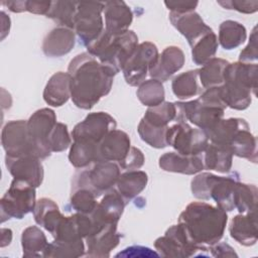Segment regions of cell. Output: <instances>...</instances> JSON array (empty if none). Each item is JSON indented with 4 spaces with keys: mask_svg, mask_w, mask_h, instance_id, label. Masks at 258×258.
Returning <instances> with one entry per match:
<instances>
[{
    "mask_svg": "<svg viewBox=\"0 0 258 258\" xmlns=\"http://www.w3.org/2000/svg\"><path fill=\"white\" fill-rule=\"evenodd\" d=\"M71 98L80 109H92L111 91L116 74L88 52L76 55L69 64Z\"/></svg>",
    "mask_w": 258,
    "mask_h": 258,
    "instance_id": "1",
    "label": "cell"
},
{
    "mask_svg": "<svg viewBox=\"0 0 258 258\" xmlns=\"http://www.w3.org/2000/svg\"><path fill=\"white\" fill-rule=\"evenodd\" d=\"M227 222V212L205 202L188 204L178 217V224L190 242L204 251L220 242Z\"/></svg>",
    "mask_w": 258,
    "mask_h": 258,
    "instance_id": "2",
    "label": "cell"
},
{
    "mask_svg": "<svg viewBox=\"0 0 258 258\" xmlns=\"http://www.w3.org/2000/svg\"><path fill=\"white\" fill-rule=\"evenodd\" d=\"M257 63L236 61L228 63L224 71V82L219 87L222 101L234 110H245L257 91Z\"/></svg>",
    "mask_w": 258,
    "mask_h": 258,
    "instance_id": "3",
    "label": "cell"
},
{
    "mask_svg": "<svg viewBox=\"0 0 258 258\" xmlns=\"http://www.w3.org/2000/svg\"><path fill=\"white\" fill-rule=\"evenodd\" d=\"M138 44V36L133 30L112 35L104 29L101 35L87 46V50L117 75L123 70Z\"/></svg>",
    "mask_w": 258,
    "mask_h": 258,
    "instance_id": "4",
    "label": "cell"
},
{
    "mask_svg": "<svg viewBox=\"0 0 258 258\" xmlns=\"http://www.w3.org/2000/svg\"><path fill=\"white\" fill-rule=\"evenodd\" d=\"M176 117L174 121H185L207 131L224 117L227 108L221 99L219 87L205 90L201 96L191 101L175 102Z\"/></svg>",
    "mask_w": 258,
    "mask_h": 258,
    "instance_id": "5",
    "label": "cell"
},
{
    "mask_svg": "<svg viewBox=\"0 0 258 258\" xmlns=\"http://www.w3.org/2000/svg\"><path fill=\"white\" fill-rule=\"evenodd\" d=\"M239 181V174L233 172L227 176H218L211 172H203L191 179L192 196L202 201L214 200L219 208L231 212L234 208V189Z\"/></svg>",
    "mask_w": 258,
    "mask_h": 258,
    "instance_id": "6",
    "label": "cell"
},
{
    "mask_svg": "<svg viewBox=\"0 0 258 258\" xmlns=\"http://www.w3.org/2000/svg\"><path fill=\"white\" fill-rule=\"evenodd\" d=\"M120 174L118 163L105 160L97 161L86 168L80 169L74 175L72 190L88 188L98 198L114 188Z\"/></svg>",
    "mask_w": 258,
    "mask_h": 258,
    "instance_id": "7",
    "label": "cell"
},
{
    "mask_svg": "<svg viewBox=\"0 0 258 258\" xmlns=\"http://www.w3.org/2000/svg\"><path fill=\"white\" fill-rule=\"evenodd\" d=\"M105 3L99 1H77L73 30L86 47L104 31L103 10Z\"/></svg>",
    "mask_w": 258,
    "mask_h": 258,
    "instance_id": "8",
    "label": "cell"
},
{
    "mask_svg": "<svg viewBox=\"0 0 258 258\" xmlns=\"http://www.w3.org/2000/svg\"><path fill=\"white\" fill-rule=\"evenodd\" d=\"M35 187L27 181L13 178L9 188L1 199V222L6 220L22 219L33 212L36 204Z\"/></svg>",
    "mask_w": 258,
    "mask_h": 258,
    "instance_id": "9",
    "label": "cell"
},
{
    "mask_svg": "<svg viewBox=\"0 0 258 258\" xmlns=\"http://www.w3.org/2000/svg\"><path fill=\"white\" fill-rule=\"evenodd\" d=\"M166 143L177 153L200 155L204 153L210 141L204 130L191 127L185 121H175L167 128Z\"/></svg>",
    "mask_w": 258,
    "mask_h": 258,
    "instance_id": "10",
    "label": "cell"
},
{
    "mask_svg": "<svg viewBox=\"0 0 258 258\" xmlns=\"http://www.w3.org/2000/svg\"><path fill=\"white\" fill-rule=\"evenodd\" d=\"M56 123V115L49 108L35 111L27 120V136L34 155L40 159H45L52 153L49 148L48 138Z\"/></svg>",
    "mask_w": 258,
    "mask_h": 258,
    "instance_id": "11",
    "label": "cell"
},
{
    "mask_svg": "<svg viewBox=\"0 0 258 258\" xmlns=\"http://www.w3.org/2000/svg\"><path fill=\"white\" fill-rule=\"evenodd\" d=\"M158 55V49L153 42L139 43L122 70L126 83L132 87H137L143 83Z\"/></svg>",
    "mask_w": 258,
    "mask_h": 258,
    "instance_id": "12",
    "label": "cell"
},
{
    "mask_svg": "<svg viewBox=\"0 0 258 258\" xmlns=\"http://www.w3.org/2000/svg\"><path fill=\"white\" fill-rule=\"evenodd\" d=\"M154 247L162 257L187 258L197 256V252L204 251L190 242L178 223L169 227L163 236L157 238Z\"/></svg>",
    "mask_w": 258,
    "mask_h": 258,
    "instance_id": "13",
    "label": "cell"
},
{
    "mask_svg": "<svg viewBox=\"0 0 258 258\" xmlns=\"http://www.w3.org/2000/svg\"><path fill=\"white\" fill-rule=\"evenodd\" d=\"M116 120L107 112H93L78 123L72 133V139L100 143L113 129H116Z\"/></svg>",
    "mask_w": 258,
    "mask_h": 258,
    "instance_id": "14",
    "label": "cell"
},
{
    "mask_svg": "<svg viewBox=\"0 0 258 258\" xmlns=\"http://www.w3.org/2000/svg\"><path fill=\"white\" fill-rule=\"evenodd\" d=\"M26 123L27 121L25 120H11L3 127L1 143L6 152V156L19 157L24 155H34L27 136Z\"/></svg>",
    "mask_w": 258,
    "mask_h": 258,
    "instance_id": "15",
    "label": "cell"
},
{
    "mask_svg": "<svg viewBox=\"0 0 258 258\" xmlns=\"http://www.w3.org/2000/svg\"><path fill=\"white\" fill-rule=\"evenodd\" d=\"M126 203L127 201L116 188H112L106 192L101 202L98 203L96 209L90 215L93 222L92 232L108 224H118V221L124 212Z\"/></svg>",
    "mask_w": 258,
    "mask_h": 258,
    "instance_id": "16",
    "label": "cell"
},
{
    "mask_svg": "<svg viewBox=\"0 0 258 258\" xmlns=\"http://www.w3.org/2000/svg\"><path fill=\"white\" fill-rule=\"evenodd\" d=\"M5 165L13 178L27 181L35 188L42 183L44 175L43 165L41 159L34 155L5 156Z\"/></svg>",
    "mask_w": 258,
    "mask_h": 258,
    "instance_id": "17",
    "label": "cell"
},
{
    "mask_svg": "<svg viewBox=\"0 0 258 258\" xmlns=\"http://www.w3.org/2000/svg\"><path fill=\"white\" fill-rule=\"evenodd\" d=\"M118 224H108L94 230L85 238L86 257L105 258L109 257L111 251L119 244L121 235L117 231Z\"/></svg>",
    "mask_w": 258,
    "mask_h": 258,
    "instance_id": "18",
    "label": "cell"
},
{
    "mask_svg": "<svg viewBox=\"0 0 258 258\" xmlns=\"http://www.w3.org/2000/svg\"><path fill=\"white\" fill-rule=\"evenodd\" d=\"M184 53L180 47L170 45L165 47L158 55L155 63L149 69L151 79L161 83L168 81L184 64Z\"/></svg>",
    "mask_w": 258,
    "mask_h": 258,
    "instance_id": "19",
    "label": "cell"
},
{
    "mask_svg": "<svg viewBox=\"0 0 258 258\" xmlns=\"http://www.w3.org/2000/svg\"><path fill=\"white\" fill-rule=\"evenodd\" d=\"M169 20L174 28L185 37L189 46H192L199 39L213 31L196 11L182 14L169 12Z\"/></svg>",
    "mask_w": 258,
    "mask_h": 258,
    "instance_id": "20",
    "label": "cell"
},
{
    "mask_svg": "<svg viewBox=\"0 0 258 258\" xmlns=\"http://www.w3.org/2000/svg\"><path fill=\"white\" fill-rule=\"evenodd\" d=\"M103 14L105 16V30L112 35L129 30L133 20L132 10L124 1L120 0L105 2Z\"/></svg>",
    "mask_w": 258,
    "mask_h": 258,
    "instance_id": "21",
    "label": "cell"
},
{
    "mask_svg": "<svg viewBox=\"0 0 258 258\" xmlns=\"http://www.w3.org/2000/svg\"><path fill=\"white\" fill-rule=\"evenodd\" d=\"M159 167L167 172L192 175L202 171L204 166L203 154L184 155L177 152H166L159 157Z\"/></svg>",
    "mask_w": 258,
    "mask_h": 258,
    "instance_id": "22",
    "label": "cell"
},
{
    "mask_svg": "<svg viewBox=\"0 0 258 258\" xmlns=\"http://www.w3.org/2000/svg\"><path fill=\"white\" fill-rule=\"evenodd\" d=\"M130 148L131 142L128 134L122 130L113 129L99 144L101 160L119 163L126 157Z\"/></svg>",
    "mask_w": 258,
    "mask_h": 258,
    "instance_id": "23",
    "label": "cell"
},
{
    "mask_svg": "<svg viewBox=\"0 0 258 258\" xmlns=\"http://www.w3.org/2000/svg\"><path fill=\"white\" fill-rule=\"evenodd\" d=\"M76 34L73 29L56 26L43 38L42 51L48 57H60L68 54L75 46Z\"/></svg>",
    "mask_w": 258,
    "mask_h": 258,
    "instance_id": "24",
    "label": "cell"
},
{
    "mask_svg": "<svg viewBox=\"0 0 258 258\" xmlns=\"http://www.w3.org/2000/svg\"><path fill=\"white\" fill-rule=\"evenodd\" d=\"M229 233L235 241L243 246L255 245L258 240L256 211L235 216L229 225Z\"/></svg>",
    "mask_w": 258,
    "mask_h": 258,
    "instance_id": "25",
    "label": "cell"
},
{
    "mask_svg": "<svg viewBox=\"0 0 258 258\" xmlns=\"http://www.w3.org/2000/svg\"><path fill=\"white\" fill-rule=\"evenodd\" d=\"M44 102L52 107L64 105L71 98V78L69 73L57 72L47 81L42 94Z\"/></svg>",
    "mask_w": 258,
    "mask_h": 258,
    "instance_id": "26",
    "label": "cell"
},
{
    "mask_svg": "<svg viewBox=\"0 0 258 258\" xmlns=\"http://www.w3.org/2000/svg\"><path fill=\"white\" fill-rule=\"evenodd\" d=\"M246 125H248V123L245 119L242 118L221 119L212 128L205 132L207 133L210 143H214L228 148L235 134Z\"/></svg>",
    "mask_w": 258,
    "mask_h": 258,
    "instance_id": "27",
    "label": "cell"
},
{
    "mask_svg": "<svg viewBox=\"0 0 258 258\" xmlns=\"http://www.w3.org/2000/svg\"><path fill=\"white\" fill-rule=\"evenodd\" d=\"M99 144L84 140L73 141L69 153L71 164L76 168L82 169L90 166L94 162L101 161Z\"/></svg>",
    "mask_w": 258,
    "mask_h": 258,
    "instance_id": "28",
    "label": "cell"
},
{
    "mask_svg": "<svg viewBox=\"0 0 258 258\" xmlns=\"http://www.w3.org/2000/svg\"><path fill=\"white\" fill-rule=\"evenodd\" d=\"M62 217L63 215L59 212L58 206L51 199L41 198L36 201L33 209L34 221L50 234L53 233Z\"/></svg>",
    "mask_w": 258,
    "mask_h": 258,
    "instance_id": "29",
    "label": "cell"
},
{
    "mask_svg": "<svg viewBox=\"0 0 258 258\" xmlns=\"http://www.w3.org/2000/svg\"><path fill=\"white\" fill-rule=\"evenodd\" d=\"M228 148L233 155L245 158L253 163L257 162V141L250 131L249 125L244 126L235 134Z\"/></svg>",
    "mask_w": 258,
    "mask_h": 258,
    "instance_id": "30",
    "label": "cell"
},
{
    "mask_svg": "<svg viewBox=\"0 0 258 258\" xmlns=\"http://www.w3.org/2000/svg\"><path fill=\"white\" fill-rule=\"evenodd\" d=\"M203 159L206 169L227 173L232 168L233 154L227 147L209 143L203 153Z\"/></svg>",
    "mask_w": 258,
    "mask_h": 258,
    "instance_id": "31",
    "label": "cell"
},
{
    "mask_svg": "<svg viewBox=\"0 0 258 258\" xmlns=\"http://www.w3.org/2000/svg\"><path fill=\"white\" fill-rule=\"evenodd\" d=\"M148 176L142 170H127L119 175L116 186L117 190L126 200L137 197L147 185Z\"/></svg>",
    "mask_w": 258,
    "mask_h": 258,
    "instance_id": "32",
    "label": "cell"
},
{
    "mask_svg": "<svg viewBox=\"0 0 258 258\" xmlns=\"http://www.w3.org/2000/svg\"><path fill=\"white\" fill-rule=\"evenodd\" d=\"M171 89L174 96L179 100H186L202 93L203 89L199 82V70H189L173 78Z\"/></svg>",
    "mask_w": 258,
    "mask_h": 258,
    "instance_id": "33",
    "label": "cell"
},
{
    "mask_svg": "<svg viewBox=\"0 0 258 258\" xmlns=\"http://www.w3.org/2000/svg\"><path fill=\"white\" fill-rule=\"evenodd\" d=\"M229 61L220 57H213L199 70V82L203 90L220 87L224 82V71Z\"/></svg>",
    "mask_w": 258,
    "mask_h": 258,
    "instance_id": "34",
    "label": "cell"
},
{
    "mask_svg": "<svg viewBox=\"0 0 258 258\" xmlns=\"http://www.w3.org/2000/svg\"><path fill=\"white\" fill-rule=\"evenodd\" d=\"M247 38V30L243 24L234 20L223 21L219 26L218 40L226 50L237 48Z\"/></svg>",
    "mask_w": 258,
    "mask_h": 258,
    "instance_id": "35",
    "label": "cell"
},
{
    "mask_svg": "<svg viewBox=\"0 0 258 258\" xmlns=\"http://www.w3.org/2000/svg\"><path fill=\"white\" fill-rule=\"evenodd\" d=\"M47 245L44 233L37 226H30L23 230L21 246L24 257H42Z\"/></svg>",
    "mask_w": 258,
    "mask_h": 258,
    "instance_id": "36",
    "label": "cell"
},
{
    "mask_svg": "<svg viewBox=\"0 0 258 258\" xmlns=\"http://www.w3.org/2000/svg\"><path fill=\"white\" fill-rule=\"evenodd\" d=\"M234 208L240 213H248L257 210L258 190L255 184L238 181L234 189Z\"/></svg>",
    "mask_w": 258,
    "mask_h": 258,
    "instance_id": "37",
    "label": "cell"
},
{
    "mask_svg": "<svg viewBox=\"0 0 258 258\" xmlns=\"http://www.w3.org/2000/svg\"><path fill=\"white\" fill-rule=\"evenodd\" d=\"M176 106L171 102H163L154 107H148L143 120L153 127L166 128L168 124L175 120Z\"/></svg>",
    "mask_w": 258,
    "mask_h": 258,
    "instance_id": "38",
    "label": "cell"
},
{
    "mask_svg": "<svg viewBox=\"0 0 258 258\" xmlns=\"http://www.w3.org/2000/svg\"><path fill=\"white\" fill-rule=\"evenodd\" d=\"M77 11V1H51L50 8L45 15L53 20L57 26L73 29L74 19Z\"/></svg>",
    "mask_w": 258,
    "mask_h": 258,
    "instance_id": "39",
    "label": "cell"
},
{
    "mask_svg": "<svg viewBox=\"0 0 258 258\" xmlns=\"http://www.w3.org/2000/svg\"><path fill=\"white\" fill-rule=\"evenodd\" d=\"M191 47V58L196 64L204 66L215 57L218 50V37L214 31L203 36Z\"/></svg>",
    "mask_w": 258,
    "mask_h": 258,
    "instance_id": "40",
    "label": "cell"
},
{
    "mask_svg": "<svg viewBox=\"0 0 258 258\" xmlns=\"http://www.w3.org/2000/svg\"><path fill=\"white\" fill-rule=\"evenodd\" d=\"M138 100L147 107H154L164 102L165 92L161 82L150 79L138 86L136 92Z\"/></svg>",
    "mask_w": 258,
    "mask_h": 258,
    "instance_id": "41",
    "label": "cell"
},
{
    "mask_svg": "<svg viewBox=\"0 0 258 258\" xmlns=\"http://www.w3.org/2000/svg\"><path fill=\"white\" fill-rule=\"evenodd\" d=\"M86 254L85 243L83 240L75 243H64L53 240L48 243L43 252L42 257H59V258H75L83 257Z\"/></svg>",
    "mask_w": 258,
    "mask_h": 258,
    "instance_id": "42",
    "label": "cell"
},
{
    "mask_svg": "<svg viewBox=\"0 0 258 258\" xmlns=\"http://www.w3.org/2000/svg\"><path fill=\"white\" fill-rule=\"evenodd\" d=\"M167 128H157V127H153L150 124H148L147 122H145L143 119L140 120L139 124H138V134L140 136V138L147 143L148 145H150L153 148H164L167 146L166 143V131Z\"/></svg>",
    "mask_w": 258,
    "mask_h": 258,
    "instance_id": "43",
    "label": "cell"
},
{
    "mask_svg": "<svg viewBox=\"0 0 258 258\" xmlns=\"http://www.w3.org/2000/svg\"><path fill=\"white\" fill-rule=\"evenodd\" d=\"M97 205V197L88 188H77L72 190L70 206L77 213L91 215Z\"/></svg>",
    "mask_w": 258,
    "mask_h": 258,
    "instance_id": "44",
    "label": "cell"
},
{
    "mask_svg": "<svg viewBox=\"0 0 258 258\" xmlns=\"http://www.w3.org/2000/svg\"><path fill=\"white\" fill-rule=\"evenodd\" d=\"M48 144L51 152H61L71 147L72 137L66 124L59 122L55 124L49 135Z\"/></svg>",
    "mask_w": 258,
    "mask_h": 258,
    "instance_id": "45",
    "label": "cell"
},
{
    "mask_svg": "<svg viewBox=\"0 0 258 258\" xmlns=\"http://www.w3.org/2000/svg\"><path fill=\"white\" fill-rule=\"evenodd\" d=\"M219 5H221L225 9L236 10L240 13L251 14L258 10V1H245V0H223L217 1Z\"/></svg>",
    "mask_w": 258,
    "mask_h": 258,
    "instance_id": "46",
    "label": "cell"
},
{
    "mask_svg": "<svg viewBox=\"0 0 258 258\" xmlns=\"http://www.w3.org/2000/svg\"><path fill=\"white\" fill-rule=\"evenodd\" d=\"M145 161V157L143 155V152L137 148L131 146L128 154L126 157L118 163L120 168L125 170H136L143 166Z\"/></svg>",
    "mask_w": 258,
    "mask_h": 258,
    "instance_id": "47",
    "label": "cell"
},
{
    "mask_svg": "<svg viewBox=\"0 0 258 258\" xmlns=\"http://www.w3.org/2000/svg\"><path fill=\"white\" fill-rule=\"evenodd\" d=\"M258 58V51H257V27L255 26L250 34L249 42L245 46V48L240 52L239 60L245 63H253Z\"/></svg>",
    "mask_w": 258,
    "mask_h": 258,
    "instance_id": "48",
    "label": "cell"
},
{
    "mask_svg": "<svg viewBox=\"0 0 258 258\" xmlns=\"http://www.w3.org/2000/svg\"><path fill=\"white\" fill-rule=\"evenodd\" d=\"M198 1H165L164 5L172 13L182 14L187 12H192L197 8Z\"/></svg>",
    "mask_w": 258,
    "mask_h": 258,
    "instance_id": "49",
    "label": "cell"
},
{
    "mask_svg": "<svg viewBox=\"0 0 258 258\" xmlns=\"http://www.w3.org/2000/svg\"><path fill=\"white\" fill-rule=\"evenodd\" d=\"M158 257L159 254L152 251L150 248L143 246H131L118 253L116 257Z\"/></svg>",
    "mask_w": 258,
    "mask_h": 258,
    "instance_id": "50",
    "label": "cell"
},
{
    "mask_svg": "<svg viewBox=\"0 0 258 258\" xmlns=\"http://www.w3.org/2000/svg\"><path fill=\"white\" fill-rule=\"evenodd\" d=\"M209 250L214 257H237V253L227 243L218 242L215 245L209 247Z\"/></svg>",
    "mask_w": 258,
    "mask_h": 258,
    "instance_id": "51",
    "label": "cell"
},
{
    "mask_svg": "<svg viewBox=\"0 0 258 258\" xmlns=\"http://www.w3.org/2000/svg\"><path fill=\"white\" fill-rule=\"evenodd\" d=\"M51 5V1H36L29 0L26 1V11L38 14V15H46Z\"/></svg>",
    "mask_w": 258,
    "mask_h": 258,
    "instance_id": "52",
    "label": "cell"
},
{
    "mask_svg": "<svg viewBox=\"0 0 258 258\" xmlns=\"http://www.w3.org/2000/svg\"><path fill=\"white\" fill-rule=\"evenodd\" d=\"M1 4L5 5L11 12L14 13L26 11V1H4Z\"/></svg>",
    "mask_w": 258,
    "mask_h": 258,
    "instance_id": "53",
    "label": "cell"
},
{
    "mask_svg": "<svg viewBox=\"0 0 258 258\" xmlns=\"http://www.w3.org/2000/svg\"><path fill=\"white\" fill-rule=\"evenodd\" d=\"M12 240V231L10 229H1V247H5L10 244Z\"/></svg>",
    "mask_w": 258,
    "mask_h": 258,
    "instance_id": "54",
    "label": "cell"
}]
</instances>
